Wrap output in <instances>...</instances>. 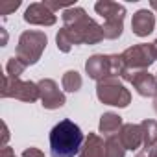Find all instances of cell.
<instances>
[{
  "instance_id": "cell-23",
  "label": "cell",
  "mask_w": 157,
  "mask_h": 157,
  "mask_svg": "<svg viewBox=\"0 0 157 157\" xmlns=\"http://www.w3.org/2000/svg\"><path fill=\"white\" fill-rule=\"evenodd\" d=\"M135 157H157V144L151 148H142Z\"/></svg>"
},
{
  "instance_id": "cell-15",
  "label": "cell",
  "mask_w": 157,
  "mask_h": 157,
  "mask_svg": "<svg viewBox=\"0 0 157 157\" xmlns=\"http://www.w3.org/2000/svg\"><path fill=\"white\" fill-rule=\"evenodd\" d=\"M124 122H122V117L117 115V113H104L100 117V124H98V131L104 135V137H111V135H118V131L122 129Z\"/></svg>"
},
{
  "instance_id": "cell-16",
  "label": "cell",
  "mask_w": 157,
  "mask_h": 157,
  "mask_svg": "<svg viewBox=\"0 0 157 157\" xmlns=\"http://www.w3.org/2000/svg\"><path fill=\"white\" fill-rule=\"evenodd\" d=\"M140 129H142V146L144 148L155 146L157 144V122L146 118L140 122Z\"/></svg>"
},
{
  "instance_id": "cell-10",
  "label": "cell",
  "mask_w": 157,
  "mask_h": 157,
  "mask_svg": "<svg viewBox=\"0 0 157 157\" xmlns=\"http://www.w3.org/2000/svg\"><path fill=\"white\" fill-rule=\"evenodd\" d=\"M131 85L144 98H155L157 96V76L150 74L148 70L137 72L135 78L131 80Z\"/></svg>"
},
{
  "instance_id": "cell-27",
  "label": "cell",
  "mask_w": 157,
  "mask_h": 157,
  "mask_svg": "<svg viewBox=\"0 0 157 157\" xmlns=\"http://www.w3.org/2000/svg\"><path fill=\"white\" fill-rule=\"evenodd\" d=\"M151 48H153V56H155V59H157V39L151 43Z\"/></svg>"
},
{
  "instance_id": "cell-12",
  "label": "cell",
  "mask_w": 157,
  "mask_h": 157,
  "mask_svg": "<svg viewBox=\"0 0 157 157\" xmlns=\"http://www.w3.org/2000/svg\"><path fill=\"white\" fill-rule=\"evenodd\" d=\"M118 139L126 150H139L142 146V129L140 124H124L118 131Z\"/></svg>"
},
{
  "instance_id": "cell-9",
  "label": "cell",
  "mask_w": 157,
  "mask_h": 157,
  "mask_svg": "<svg viewBox=\"0 0 157 157\" xmlns=\"http://www.w3.org/2000/svg\"><path fill=\"white\" fill-rule=\"evenodd\" d=\"M24 21L28 24H35V26H54L56 21H57V17L43 2H33V4H30L26 8Z\"/></svg>"
},
{
  "instance_id": "cell-7",
  "label": "cell",
  "mask_w": 157,
  "mask_h": 157,
  "mask_svg": "<svg viewBox=\"0 0 157 157\" xmlns=\"http://www.w3.org/2000/svg\"><path fill=\"white\" fill-rule=\"evenodd\" d=\"M37 85H39L41 104H43L44 109H50L52 111V109H59V107L65 105L67 98H65L63 91L59 89V85L54 80H50V78H43V80L37 82Z\"/></svg>"
},
{
  "instance_id": "cell-21",
  "label": "cell",
  "mask_w": 157,
  "mask_h": 157,
  "mask_svg": "<svg viewBox=\"0 0 157 157\" xmlns=\"http://www.w3.org/2000/svg\"><path fill=\"white\" fill-rule=\"evenodd\" d=\"M56 44H57V48L61 50V52H70L72 50V41H70V37H68V33L65 32V28H61L59 32H57V35H56Z\"/></svg>"
},
{
  "instance_id": "cell-3",
  "label": "cell",
  "mask_w": 157,
  "mask_h": 157,
  "mask_svg": "<svg viewBox=\"0 0 157 157\" xmlns=\"http://www.w3.org/2000/svg\"><path fill=\"white\" fill-rule=\"evenodd\" d=\"M46 43H48V37L44 32H37V30L22 32L19 37V43H17L15 57H19L26 67L35 65L41 59V56L46 48Z\"/></svg>"
},
{
  "instance_id": "cell-11",
  "label": "cell",
  "mask_w": 157,
  "mask_h": 157,
  "mask_svg": "<svg viewBox=\"0 0 157 157\" xmlns=\"http://www.w3.org/2000/svg\"><path fill=\"white\" fill-rule=\"evenodd\" d=\"M155 28V13L151 10H139L131 19V30L137 37H148Z\"/></svg>"
},
{
  "instance_id": "cell-6",
  "label": "cell",
  "mask_w": 157,
  "mask_h": 157,
  "mask_svg": "<svg viewBox=\"0 0 157 157\" xmlns=\"http://www.w3.org/2000/svg\"><path fill=\"white\" fill-rule=\"evenodd\" d=\"M122 59L126 63V68L129 70H148L153 61H155V56H153V48H151V43H139V44H133L129 48H126L122 54Z\"/></svg>"
},
{
  "instance_id": "cell-17",
  "label": "cell",
  "mask_w": 157,
  "mask_h": 157,
  "mask_svg": "<svg viewBox=\"0 0 157 157\" xmlns=\"http://www.w3.org/2000/svg\"><path fill=\"white\" fill-rule=\"evenodd\" d=\"M82 83H83V80L78 70H67L61 78V85L67 93H78L82 89Z\"/></svg>"
},
{
  "instance_id": "cell-19",
  "label": "cell",
  "mask_w": 157,
  "mask_h": 157,
  "mask_svg": "<svg viewBox=\"0 0 157 157\" xmlns=\"http://www.w3.org/2000/svg\"><path fill=\"white\" fill-rule=\"evenodd\" d=\"M102 30L105 39H118L124 30V21H105L102 24Z\"/></svg>"
},
{
  "instance_id": "cell-8",
  "label": "cell",
  "mask_w": 157,
  "mask_h": 157,
  "mask_svg": "<svg viewBox=\"0 0 157 157\" xmlns=\"http://www.w3.org/2000/svg\"><path fill=\"white\" fill-rule=\"evenodd\" d=\"M85 72H87V76L91 78V80H96V83L105 80V78H111L113 76V68H111L109 56H104V54L91 56L85 61Z\"/></svg>"
},
{
  "instance_id": "cell-5",
  "label": "cell",
  "mask_w": 157,
  "mask_h": 157,
  "mask_svg": "<svg viewBox=\"0 0 157 157\" xmlns=\"http://www.w3.org/2000/svg\"><path fill=\"white\" fill-rule=\"evenodd\" d=\"M2 98H15L21 102H37L41 100L39 85L33 82H22V80H11L4 74L2 83Z\"/></svg>"
},
{
  "instance_id": "cell-24",
  "label": "cell",
  "mask_w": 157,
  "mask_h": 157,
  "mask_svg": "<svg viewBox=\"0 0 157 157\" xmlns=\"http://www.w3.org/2000/svg\"><path fill=\"white\" fill-rule=\"evenodd\" d=\"M22 157H44V153H43L39 148L30 146V148H26V150L22 151Z\"/></svg>"
},
{
  "instance_id": "cell-1",
  "label": "cell",
  "mask_w": 157,
  "mask_h": 157,
  "mask_svg": "<svg viewBox=\"0 0 157 157\" xmlns=\"http://www.w3.org/2000/svg\"><path fill=\"white\" fill-rule=\"evenodd\" d=\"M63 28L68 33L72 44H98L104 41V30L102 26L87 15L83 8L72 6L63 11Z\"/></svg>"
},
{
  "instance_id": "cell-18",
  "label": "cell",
  "mask_w": 157,
  "mask_h": 157,
  "mask_svg": "<svg viewBox=\"0 0 157 157\" xmlns=\"http://www.w3.org/2000/svg\"><path fill=\"white\" fill-rule=\"evenodd\" d=\"M124 155H126V148L120 142L118 135L105 137V151H104V157H124Z\"/></svg>"
},
{
  "instance_id": "cell-26",
  "label": "cell",
  "mask_w": 157,
  "mask_h": 157,
  "mask_svg": "<svg viewBox=\"0 0 157 157\" xmlns=\"http://www.w3.org/2000/svg\"><path fill=\"white\" fill-rule=\"evenodd\" d=\"M10 139V131H8V126L4 124V139H2V148H6V142Z\"/></svg>"
},
{
  "instance_id": "cell-22",
  "label": "cell",
  "mask_w": 157,
  "mask_h": 157,
  "mask_svg": "<svg viewBox=\"0 0 157 157\" xmlns=\"http://www.w3.org/2000/svg\"><path fill=\"white\" fill-rule=\"evenodd\" d=\"M21 6V2H19V0H17V2H2V4H0V15H10L11 11H15L17 8Z\"/></svg>"
},
{
  "instance_id": "cell-30",
  "label": "cell",
  "mask_w": 157,
  "mask_h": 157,
  "mask_svg": "<svg viewBox=\"0 0 157 157\" xmlns=\"http://www.w3.org/2000/svg\"><path fill=\"white\" fill-rule=\"evenodd\" d=\"M153 111H155V113H157V96H155V98H153Z\"/></svg>"
},
{
  "instance_id": "cell-25",
  "label": "cell",
  "mask_w": 157,
  "mask_h": 157,
  "mask_svg": "<svg viewBox=\"0 0 157 157\" xmlns=\"http://www.w3.org/2000/svg\"><path fill=\"white\" fill-rule=\"evenodd\" d=\"M0 157H17V155H15V151L10 146H6V148H2V155Z\"/></svg>"
},
{
  "instance_id": "cell-20",
  "label": "cell",
  "mask_w": 157,
  "mask_h": 157,
  "mask_svg": "<svg viewBox=\"0 0 157 157\" xmlns=\"http://www.w3.org/2000/svg\"><path fill=\"white\" fill-rule=\"evenodd\" d=\"M26 65L19 59V57H10L6 63V76L11 80H21V74L24 72Z\"/></svg>"
},
{
  "instance_id": "cell-4",
  "label": "cell",
  "mask_w": 157,
  "mask_h": 157,
  "mask_svg": "<svg viewBox=\"0 0 157 157\" xmlns=\"http://www.w3.org/2000/svg\"><path fill=\"white\" fill-rule=\"evenodd\" d=\"M96 96L102 104L113 107H128L131 104V93L115 76L105 78V80L96 83Z\"/></svg>"
},
{
  "instance_id": "cell-2",
  "label": "cell",
  "mask_w": 157,
  "mask_h": 157,
  "mask_svg": "<svg viewBox=\"0 0 157 157\" xmlns=\"http://www.w3.org/2000/svg\"><path fill=\"white\" fill-rule=\"evenodd\" d=\"M85 137L80 126L65 118L57 122L50 131V153L52 157H76L80 153Z\"/></svg>"
},
{
  "instance_id": "cell-14",
  "label": "cell",
  "mask_w": 157,
  "mask_h": 157,
  "mask_svg": "<svg viewBox=\"0 0 157 157\" xmlns=\"http://www.w3.org/2000/svg\"><path fill=\"white\" fill-rule=\"evenodd\" d=\"M104 151H105V140L98 133H89L78 157H104Z\"/></svg>"
},
{
  "instance_id": "cell-29",
  "label": "cell",
  "mask_w": 157,
  "mask_h": 157,
  "mask_svg": "<svg viewBox=\"0 0 157 157\" xmlns=\"http://www.w3.org/2000/svg\"><path fill=\"white\" fill-rule=\"evenodd\" d=\"M150 8L157 11V0H151V2H150Z\"/></svg>"
},
{
  "instance_id": "cell-13",
  "label": "cell",
  "mask_w": 157,
  "mask_h": 157,
  "mask_svg": "<svg viewBox=\"0 0 157 157\" xmlns=\"http://www.w3.org/2000/svg\"><path fill=\"white\" fill-rule=\"evenodd\" d=\"M94 10L104 21H124L126 19V6L118 2H111V0H100L94 4Z\"/></svg>"
},
{
  "instance_id": "cell-28",
  "label": "cell",
  "mask_w": 157,
  "mask_h": 157,
  "mask_svg": "<svg viewBox=\"0 0 157 157\" xmlns=\"http://www.w3.org/2000/svg\"><path fill=\"white\" fill-rule=\"evenodd\" d=\"M6 41H8V35H6V30H2V46L6 44Z\"/></svg>"
}]
</instances>
